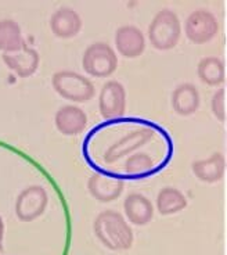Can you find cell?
<instances>
[{"mask_svg": "<svg viewBox=\"0 0 227 255\" xmlns=\"http://www.w3.org/2000/svg\"><path fill=\"white\" fill-rule=\"evenodd\" d=\"M125 171L130 176H143L154 171V162L147 154L137 153L126 159Z\"/></svg>", "mask_w": 227, "mask_h": 255, "instance_id": "obj_19", "label": "cell"}, {"mask_svg": "<svg viewBox=\"0 0 227 255\" xmlns=\"http://www.w3.org/2000/svg\"><path fill=\"white\" fill-rule=\"evenodd\" d=\"M53 88L65 100L85 103L92 100L96 95L93 82L74 71H60L51 78Z\"/></svg>", "mask_w": 227, "mask_h": 255, "instance_id": "obj_3", "label": "cell"}, {"mask_svg": "<svg viewBox=\"0 0 227 255\" xmlns=\"http://www.w3.org/2000/svg\"><path fill=\"white\" fill-rule=\"evenodd\" d=\"M3 61L19 78H28L36 72L40 58L35 49L24 46L22 49L13 53H4Z\"/></svg>", "mask_w": 227, "mask_h": 255, "instance_id": "obj_8", "label": "cell"}, {"mask_svg": "<svg viewBox=\"0 0 227 255\" xmlns=\"http://www.w3.org/2000/svg\"><path fill=\"white\" fill-rule=\"evenodd\" d=\"M22 33L19 25L13 19L0 21V50L4 53H13L24 47Z\"/></svg>", "mask_w": 227, "mask_h": 255, "instance_id": "obj_16", "label": "cell"}, {"mask_svg": "<svg viewBox=\"0 0 227 255\" xmlns=\"http://www.w3.org/2000/svg\"><path fill=\"white\" fill-rule=\"evenodd\" d=\"M226 171V159L223 154L215 153L209 158L200 159L193 164V172L204 183L219 182Z\"/></svg>", "mask_w": 227, "mask_h": 255, "instance_id": "obj_14", "label": "cell"}, {"mask_svg": "<svg viewBox=\"0 0 227 255\" xmlns=\"http://www.w3.org/2000/svg\"><path fill=\"white\" fill-rule=\"evenodd\" d=\"M187 200L180 190L175 187H165L157 196V208L161 215H173L183 211Z\"/></svg>", "mask_w": 227, "mask_h": 255, "instance_id": "obj_17", "label": "cell"}, {"mask_svg": "<svg viewBox=\"0 0 227 255\" xmlns=\"http://www.w3.org/2000/svg\"><path fill=\"white\" fill-rule=\"evenodd\" d=\"M3 240H4V222L0 217V251H3Z\"/></svg>", "mask_w": 227, "mask_h": 255, "instance_id": "obj_21", "label": "cell"}, {"mask_svg": "<svg viewBox=\"0 0 227 255\" xmlns=\"http://www.w3.org/2000/svg\"><path fill=\"white\" fill-rule=\"evenodd\" d=\"M82 67L85 72L96 78L113 75L118 67V57L113 47L107 43H93L83 53Z\"/></svg>", "mask_w": 227, "mask_h": 255, "instance_id": "obj_4", "label": "cell"}, {"mask_svg": "<svg viewBox=\"0 0 227 255\" xmlns=\"http://www.w3.org/2000/svg\"><path fill=\"white\" fill-rule=\"evenodd\" d=\"M182 25L176 14L172 10H161L152 18L148 26V39L154 49L157 50H170L177 45L180 39Z\"/></svg>", "mask_w": 227, "mask_h": 255, "instance_id": "obj_2", "label": "cell"}, {"mask_svg": "<svg viewBox=\"0 0 227 255\" xmlns=\"http://www.w3.org/2000/svg\"><path fill=\"white\" fill-rule=\"evenodd\" d=\"M88 189L96 200L101 203H110L119 197L123 190V182L120 179L95 173L89 178Z\"/></svg>", "mask_w": 227, "mask_h": 255, "instance_id": "obj_12", "label": "cell"}, {"mask_svg": "<svg viewBox=\"0 0 227 255\" xmlns=\"http://www.w3.org/2000/svg\"><path fill=\"white\" fill-rule=\"evenodd\" d=\"M56 128L65 136H75L82 133L88 125V117L85 111L76 106H64L54 117Z\"/></svg>", "mask_w": 227, "mask_h": 255, "instance_id": "obj_9", "label": "cell"}, {"mask_svg": "<svg viewBox=\"0 0 227 255\" xmlns=\"http://www.w3.org/2000/svg\"><path fill=\"white\" fill-rule=\"evenodd\" d=\"M115 46L123 57H139L145 47L144 35L136 26H120L115 33Z\"/></svg>", "mask_w": 227, "mask_h": 255, "instance_id": "obj_10", "label": "cell"}, {"mask_svg": "<svg viewBox=\"0 0 227 255\" xmlns=\"http://www.w3.org/2000/svg\"><path fill=\"white\" fill-rule=\"evenodd\" d=\"M226 85H227V78H226Z\"/></svg>", "mask_w": 227, "mask_h": 255, "instance_id": "obj_23", "label": "cell"}, {"mask_svg": "<svg viewBox=\"0 0 227 255\" xmlns=\"http://www.w3.org/2000/svg\"><path fill=\"white\" fill-rule=\"evenodd\" d=\"M184 32L190 42L196 45H204L211 42L218 35L219 22L212 13L207 10H197L186 19Z\"/></svg>", "mask_w": 227, "mask_h": 255, "instance_id": "obj_6", "label": "cell"}, {"mask_svg": "<svg viewBox=\"0 0 227 255\" xmlns=\"http://www.w3.org/2000/svg\"><path fill=\"white\" fill-rule=\"evenodd\" d=\"M200 106V95L194 85L182 83L179 85L172 95V107L176 114L189 117L194 114Z\"/></svg>", "mask_w": 227, "mask_h": 255, "instance_id": "obj_15", "label": "cell"}, {"mask_svg": "<svg viewBox=\"0 0 227 255\" xmlns=\"http://www.w3.org/2000/svg\"><path fill=\"white\" fill-rule=\"evenodd\" d=\"M99 109L103 118L116 120L125 114L126 110V92L125 88L116 81L107 82L100 92Z\"/></svg>", "mask_w": 227, "mask_h": 255, "instance_id": "obj_7", "label": "cell"}, {"mask_svg": "<svg viewBox=\"0 0 227 255\" xmlns=\"http://www.w3.org/2000/svg\"><path fill=\"white\" fill-rule=\"evenodd\" d=\"M51 32L60 39H71L82 29V19L75 10L61 7L50 18Z\"/></svg>", "mask_w": 227, "mask_h": 255, "instance_id": "obj_11", "label": "cell"}, {"mask_svg": "<svg viewBox=\"0 0 227 255\" xmlns=\"http://www.w3.org/2000/svg\"><path fill=\"white\" fill-rule=\"evenodd\" d=\"M95 233L101 244L111 251H125L132 247L133 232L125 218L116 211H103L95 221Z\"/></svg>", "mask_w": 227, "mask_h": 255, "instance_id": "obj_1", "label": "cell"}, {"mask_svg": "<svg viewBox=\"0 0 227 255\" xmlns=\"http://www.w3.org/2000/svg\"><path fill=\"white\" fill-rule=\"evenodd\" d=\"M211 109L218 121H226V107H225V89H219L212 97Z\"/></svg>", "mask_w": 227, "mask_h": 255, "instance_id": "obj_20", "label": "cell"}, {"mask_svg": "<svg viewBox=\"0 0 227 255\" xmlns=\"http://www.w3.org/2000/svg\"><path fill=\"white\" fill-rule=\"evenodd\" d=\"M123 210L126 214L127 221L136 226H144L148 222H151L154 215L151 201L143 194H137V193H132L125 198Z\"/></svg>", "mask_w": 227, "mask_h": 255, "instance_id": "obj_13", "label": "cell"}, {"mask_svg": "<svg viewBox=\"0 0 227 255\" xmlns=\"http://www.w3.org/2000/svg\"><path fill=\"white\" fill-rule=\"evenodd\" d=\"M49 204L47 191L42 186L33 185L21 191L15 201V215L21 222H32L43 212Z\"/></svg>", "mask_w": 227, "mask_h": 255, "instance_id": "obj_5", "label": "cell"}, {"mask_svg": "<svg viewBox=\"0 0 227 255\" xmlns=\"http://www.w3.org/2000/svg\"><path fill=\"white\" fill-rule=\"evenodd\" d=\"M226 169H227V155H226Z\"/></svg>", "mask_w": 227, "mask_h": 255, "instance_id": "obj_22", "label": "cell"}, {"mask_svg": "<svg viewBox=\"0 0 227 255\" xmlns=\"http://www.w3.org/2000/svg\"><path fill=\"white\" fill-rule=\"evenodd\" d=\"M198 77L208 86H219L226 81L225 63L218 57L202 58L198 64Z\"/></svg>", "mask_w": 227, "mask_h": 255, "instance_id": "obj_18", "label": "cell"}]
</instances>
